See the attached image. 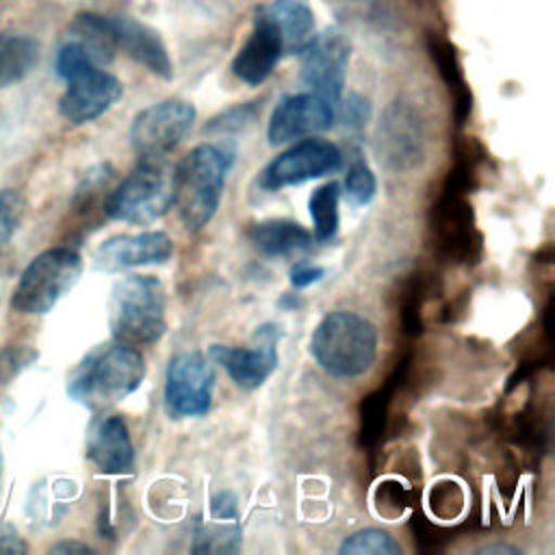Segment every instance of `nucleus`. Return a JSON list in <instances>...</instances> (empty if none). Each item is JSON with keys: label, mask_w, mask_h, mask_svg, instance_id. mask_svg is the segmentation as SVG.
<instances>
[{"label": "nucleus", "mask_w": 555, "mask_h": 555, "mask_svg": "<svg viewBox=\"0 0 555 555\" xmlns=\"http://www.w3.org/2000/svg\"><path fill=\"white\" fill-rule=\"evenodd\" d=\"M234 156L232 143H202L173 169V204L189 232H199L215 217Z\"/></svg>", "instance_id": "obj_1"}, {"label": "nucleus", "mask_w": 555, "mask_h": 555, "mask_svg": "<svg viewBox=\"0 0 555 555\" xmlns=\"http://www.w3.org/2000/svg\"><path fill=\"white\" fill-rule=\"evenodd\" d=\"M145 377L141 353L126 343L93 347L67 379V395L89 408L124 401Z\"/></svg>", "instance_id": "obj_2"}, {"label": "nucleus", "mask_w": 555, "mask_h": 555, "mask_svg": "<svg viewBox=\"0 0 555 555\" xmlns=\"http://www.w3.org/2000/svg\"><path fill=\"white\" fill-rule=\"evenodd\" d=\"M310 353L332 377H360L377 358V330L351 310L327 312L312 332Z\"/></svg>", "instance_id": "obj_3"}, {"label": "nucleus", "mask_w": 555, "mask_h": 555, "mask_svg": "<svg viewBox=\"0 0 555 555\" xmlns=\"http://www.w3.org/2000/svg\"><path fill=\"white\" fill-rule=\"evenodd\" d=\"M108 327L126 345H152L167 330L165 291L154 275H126L115 282L108 299Z\"/></svg>", "instance_id": "obj_4"}, {"label": "nucleus", "mask_w": 555, "mask_h": 555, "mask_svg": "<svg viewBox=\"0 0 555 555\" xmlns=\"http://www.w3.org/2000/svg\"><path fill=\"white\" fill-rule=\"evenodd\" d=\"M173 206V169L165 158H139V165L111 191L104 212L124 223L147 225Z\"/></svg>", "instance_id": "obj_5"}, {"label": "nucleus", "mask_w": 555, "mask_h": 555, "mask_svg": "<svg viewBox=\"0 0 555 555\" xmlns=\"http://www.w3.org/2000/svg\"><path fill=\"white\" fill-rule=\"evenodd\" d=\"M82 258L69 247H52L41 251L22 271L11 295L13 310L22 314L50 312L80 280Z\"/></svg>", "instance_id": "obj_6"}, {"label": "nucleus", "mask_w": 555, "mask_h": 555, "mask_svg": "<svg viewBox=\"0 0 555 555\" xmlns=\"http://www.w3.org/2000/svg\"><path fill=\"white\" fill-rule=\"evenodd\" d=\"M195 124V106L186 100L169 98L150 104L134 115L130 145L139 158H165L173 152Z\"/></svg>", "instance_id": "obj_7"}, {"label": "nucleus", "mask_w": 555, "mask_h": 555, "mask_svg": "<svg viewBox=\"0 0 555 555\" xmlns=\"http://www.w3.org/2000/svg\"><path fill=\"white\" fill-rule=\"evenodd\" d=\"M343 154L327 139L306 137L293 143L288 150L278 154L260 173L258 186L267 193L282 191L284 186H295L321 176H327L340 167Z\"/></svg>", "instance_id": "obj_8"}, {"label": "nucleus", "mask_w": 555, "mask_h": 555, "mask_svg": "<svg viewBox=\"0 0 555 555\" xmlns=\"http://www.w3.org/2000/svg\"><path fill=\"white\" fill-rule=\"evenodd\" d=\"M431 245L447 262H475L481 256V236L475 230L470 204L462 193L440 191L431 210Z\"/></svg>", "instance_id": "obj_9"}, {"label": "nucleus", "mask_w": 555, "mask_h": 555, "mask_svg": "<svg viewBox=\"0 0 555 555\" xmlns=\"http://www.w3.org/2000/svg\"><path fill=\"white\" fill-rule=\"evenodd\" d=\"M215 373L199 351L176 353L165 373V408L176 418L204 416L210 410Z\"/></svg>", "instance_id": "obj_10"}, {"label": "nucleus", "mask_w": 555, "mask_h": 555, "mask_svg": "<svg viewBox=\"0 0 555 555\" xmlns=\"http://www.w3.org/2000/svg\"><path fill=\"white\" fill-rule=\"evenodd\" d=\"M349 39L338 28H325L301 50V82L308 91L338 104L349 65Z\"/></svg>", "instance_id": "obj_11"}, {"label": "nucleus", "mask_w": 555, "mask_h": 555, "mask_svg": "<svg viewBox=\"0 0 555 555\" xmlns=\"http://www.w3.org/2000/svg\"><path fill=\"white\" fill-rule=\"evenodd\" d=\"M282 327L275 323H262L254 330L251 347L210 345V358L221 364L232 382L245 390L260 388L278 366V343Z\"/></svg>", "instance_id": "obj_12"}, {"label": "nucleus", "mask_w": 555, "mask_h": 555, "mask_svg": "<svg viewBox=\"0 0 555 555\" xmlns=\"http://www.w3.org/2000/svg\"><path fill=\"white\" fill-rule=\"evenodd\" d=\"M67 89L59 100L61 115L80 126L102 117L124 93L121 82L100 65H85L65 78Z\"/></svg>", "instance_id": "obj_13"}, {"label": "nucleus", "mask_w": 555, "mask_h": 555, "mask_svg": "<svg viewBox=\"0 0 555 555\" xmlns=\"http://www.w3.org/2000/svg\"><path fill=\"white\" fill-rule=\"evenodd\" d=\"M334 119H336V104H332L330 100L312 91L288 93L280 98L271 111L267 139L271 145L306 139L332 128Z\"/></svg>", "instance_id": "obj_14"}, {"label": "nucleus", "mask_w": 555, "mask_h": 555, "mask_svg": "<svg viewBox=\"0 0 555 555\" xmlns=\"http://www.w3.org/2000/svg\"><path fill=\"white\" fill-rule=\"evenodd\" d=\"M377 152L386 167L395 171H408L418 165L423 156V124L410 104L395 102L386 108L377 130Z\"/></svg>", "instance_id": "obj_15"}, {"label": "nucleus", "mask_w": 555, "mask_h": 555, "mask_svg": "<svg viewBox=\"0 0 555 555\" xmlns=\"http://www.w3.org/2000/svg\"><path fill=\"white\" fill-rule=\"evenodd\" d=\"M173 243L160 230L139 234H117L98 245L93 251V264L100 271L115 273L132 267L163 264L171 258Z\"/></svg>", "instance_id": "obj_16"}, {"label": "nucleus", "mask_w": 555, "mask_h": 555, "mask_svg": "<svg viewBox=\"0 0 555 555\" xmlns=\"http://www.w3.org/2000/svg\"><path fill=\"white\" fill-rule=\"evenodd\" d=\"M282 56L284 43L278 28L260 9H256L254 28L232 61V74L241 82L258 87L273 74Z\"/></svg>", "instance_id": "obj_17"}, {"label": "nucleus", "mask_w": 555, "mask_h": 555, "mask_svg": "<svg viewBox=\"0 0 555 555\" xmlns=\"http://www.w3.org/2000/svg\"><path fill=\"white\" fill-rule=\"evenodd\" d=\"M104 22L115 48L119 46L121 50H126L128 56H132L137 63L165 80L173 76V65L167 48L154 28L126 15H104Z\"/></svg>", "instance_id": "obj_18"}, {"label": "nucleus", "mask_w": 555, "mask_h": 555, "mask_svg": "<svg viewBox=\"0 0 555 555\" xmlns=\"http://www.w3.org/2000/svg\"><path fill=\"white\" fill-rule=\"evenodd\" d=\"M87 457L106 475H124L134 466V447L121 416H98L87 434Z\"/></svg>", "instance_id": "obj_19"}, {"label": "nucleus", "mask_w": 555, "mask_h": 555, "mask_svg": "<svg viewBox=\"0 0 555 555\" xmlns=\"http://www.w3.org/2000/svg\"><path fill=\"white\" fill-rule=\"evenodd\" d=\"M210 522L202 527L195 535L193 551H238L241 542V527H238V512H236V496L228 490L217 492L210 499Z\"/></svg>", "instance_id": "obj_20"}, {"label": "nucleus", "mask_w": 555, "mask_h": 555, "mask_svg": "<svg viewBox=\"0 0 555 555\" xmlns=\"http://www.w3.org/2000/svg\"><path fill=\"white\" fill-rule=\"evenodd\" d=\"M258 9L278 28L284 54H301L314 37V11L308 0H273Z\"/></svg>", "instance_id": "obj_21"}, {"label": "nucleus", "mask_w": 555, "mask_h": 555, "mask_svg": "<svg viewBox=\"0 0 555 555\" xmlns=\"http://www.w3.org/2000/svg\"><path fill=\"white\" fill-rule=\"evenodd\" d=\"M249 243L264 256L286 258L312 247V234L291 219H264L247 230Z\"/></svg>", "instance_id": "obj_22"}, {"label": "nucleus", "mask_w": 555, "mask_h": 555, "mask_svg": "<svg viewBox=\"0 0 555 555\" xmlns=\"http://www.w3.org/2000/svg\"><path fill=\"white\" fill-rule=\"evenodd\" d=\"M39 59V46L28 35L0 33V89L26 78Z\"/></svg>", "instance_id": "obj_23"}, {"label": "nucleus", "mask_w": 555, "mask_h": 555, "mask_svg": "<svg viewBox=\"0 0 555 555\" xmlns=\"http://www.w3.org/2000/svg\"><path fill=\"white\" fill-rule=\"evenodd\" d=\"M338 199H340V184L327 182L312 191L308 199V210L314 225V241L330 243L340 225V212H338Z\"/></svg>", "instance_id": "obj_24"}, {"label": "nucleus", "mask_w": 555, "mask_h": 555, "mask_svg": "<svg viewBox=\"0 0 555 555\" xmlns=\"http://www.w3.org/2000/svg\"><path fill=\"white\" fill-rule=\"evenodd\" d=\"M338 553L340 555H399L401 546L388 531L369 527L347 535L340 542Z\"/></svg>", "instance_id": "obj_25"}, {"label": "nucleus", "mask_w": 555, "mask_h": 555, "mask_svg": "<svg viewBox=\"0 0 555 555\" xmlns=\"http://www.w3.org/2000/svg\"><path fill=\"white\" fill-rule=\"evenodd\" d=\"M343 189H345V197L351 206H356V208L366 206L375 197V191H377V180H375L373 169L364 160L351 163V167L347 169Z\"/></svg>", "instance_id": "obj_26"}, {"label": "nucleus", "mask_w": 555, "mask_h": 555, "mask_svg": "<svg viewBox=\"0 0 555 555\" xmlns=\"http://www.w3.org/2000/svg\"><path fill=\"white\" fill-rule=\"evenodd\" d=\"M24 217V199L17 191H0V245L9 243Z\"/></svg>", "instance_id": "obj_27"}, {"label": "nucleus", "mask_w": 555, "mask_h": 555, "mask_svg": "<svg viewBox=\"0 0 555 555\" xmlns=\"http://www.w3.org/2000/svg\"><path fill=\"white\" fill-rule=\"evenodd\" d=\"M336 106H340V113H338V115H340V121H343L345 128L358 130V128H362V126L366 124V119H369V102L362 100L360 95H349L345 102H343V98H340Z\"/></svg>", "instance_id": "obj_28"}, {"label": "nucleus", "mask_w": 555, "mask_h": 555, "mask_svg": "<svg viewBox=\"0 0 555 555\" xmlns=\"http://www.w3.org/2000/svg\"><path fill=\"white\" fill-rule=\"evenodd\" d=\"M251 117H254V108H251L249 104H243V106L230 108V111L223 113L221 117L212 119V124L206 126V128H210V130H238V128H243Z\"/></svg>", "instance_id": "obj_29"}, {"label": "nucleus", "mask_w": 555, "mask_h": 555, "mask_svg": "<svg viewBox=\"0 0 555 555\" xmlns=\"http://www.w3.org/2000/svg\"><path fill=\"white\" fill-rule=\"evenodd\" d=\"M325 275V267L312 262H295L288 271V280L295 288H306Z\"/></svg>", "instance_id": "obj_30"}, {"label": "nucleus", "mask_w": 555, "mask_h": 555, "mask_svg": "<svg viewBox=\"0 0 555 555\" xmlns=\"http://www.w3.org/2000/svg\"><path fill=\"white\" fill-rule=\"evenodd\" d=\"M28 551V544L15 531V527L0 522V555H22Z\"/></svg>", "instance_id": "obj_31"}, {"label": "nucleus", "mask_w": 555, "mask_h": 555, "mask_svg": "<svg viewBox=\"0 0 555 555\" xmlns=\"http://www.w3.org/2000/svg\"><path fill=\"white\" fill-rule=\"evenodd\" d=\"M50 553H54V555H87V553H91V546H87L78 540H61L50 548Z\"/></svg>", "instance_id": "obj_32"}, {"label": "nucleus", "mask_w": 555, "mask_h": 555, "mask_svg": "<svg viewBox=\"0 0 555 555\" xmlns=\"http://www.w3.org/2000/svg\"><path fill=\"white\" fill-rule=\"evenodd\" d=\"M477 553H483V555H490V553H509V555H518L520 551L514 548V546H507V544H492V546L479 548Z\"/></svg>", "instance_id": "obj_33"}, {"label": "nucleus", "mask_w": 555, "mask_h": 555, "mask_svg": "<svg viewBox=\"0 0 555 555\" xmlns=\"http://www.w3.org/2000/svg\"><path fill=\"white\" fill-rule=\"evenodd\" d=\"M280 306H284V308H297V306H301V301H299L297 295H284V299L280 301Z\"/></svg>", "instance_id": "obj_34"}, {"label": "nucleus", "mask_w": 555, "mask_h": 555, "mask_svg": "<svg viewBox=\"0 0 555 555\" xmlns=\"http://www.w3.org/2000/svg\"><path fill=\"white\" fill-rule=\"evenodd\" d=\"M0 473H2V449H0Z\"/></svg>", "instance_id": "obj_35"}]
</instances>
